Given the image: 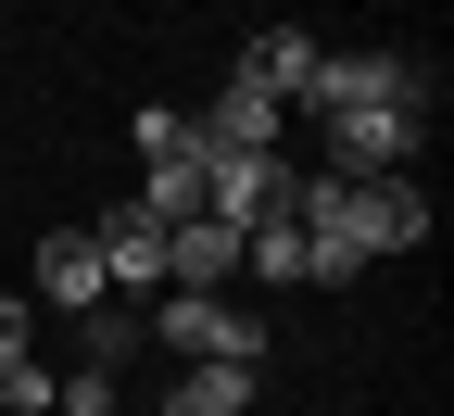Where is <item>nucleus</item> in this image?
Wrapping results in <instances>:
<instances>
[{
  "instance_id": "f03ea898",
  "label": "nucleus",
  "mask_w": 454,
  "mask_h": 416,
  "mask_svg": "<svg viewBox=\"0 0 454 416\" xmlns=\"http://www.w3.org/2000/svg\"><path fill=\"white\" fill-rule=\"evenodd\" d=\"M291 227H303L316 278L340 290V278H366L379 253H417V240H429V190H417V177H340V164H303V177H291Z\"/></svg>"
},
{
  "instance_id": "9b49d317",
  "label": "nucleus",
  "mask_w": 454,
  "mask_h": 416,
  "mask_svg": "<svg viewBox=\"0 0 454 416\" xmlns=\"http://www.w3.org/2000/svg\"><path fill=\"white\" fill-rule=\"evenodd\" d=\"M164 416H253V366H177Z\"/></svg>"
},
{
  "instance_id": "0eeeda50",
  "label": "nucleus",
  "mask_w": 454,
  "mask_h": 416,
  "mask_svg": "<svg viewBox=\"0 0 454 416\" xmlns=\"http://www.w3.org/2000/svg\"><path fill=\"white\" fill-rule=\"evenodd\" d=\"M316 51H328V38H303V26H253V38H240V89H265L278 114H291V101L316 89Z\"/></svg>"
},
{
  "instance_id": "4468645a",
  "label": "nucleus",
  "mask_w": 454,
  "mask_h": 416,
  "mask_svg": "<svg viewBox=\"0 0 454 416\" xmlns=\"http://www.w3.org/2000/svg\"><path fill=\"white\" fill-rule=\"evenodd\" d=\"M101 416H127V391H114V404H101Z\"/></svg>"
},
{
  "instance_id": "f257e3e1",
  "label": "nucleus",
  "mask_w": 454,
  "mask_h": 416,
  "mask_svg": "<svg viewBox=\"0 0 454 416\" xmlns=\"http://www.w3.org/2000/svg\"><path fill=\"white\" fill-rule=\"evenodd\" d=\"M291 114L328 127L340 177H417V152H429V64L417 51H316V89Z\"/></svg>"
},
{
  "instance_id": "9d476101",
  "label": "nucleus",
  "mask_w": 454,
  "mask_h": 416,
  "mask_svg": "<svg viewBox=\"0 0 454 416\" xmlns=\"http://www.w3.org/2000/svg\"><path fill=\"white\" fill-rule=\"evenodd\" d=\"M240 265H253L265 290H303V278H316V253H303V227H291V215H265V227H240Z\"/></svg>"
},
{
  "instance_id": "6e6552de",
  "label": "nucleus",
  "mask_w": 454,
  "mask_h": 416,
  "mask_svg": "<svg viewBox=\"0 0 454 416\" xmlns=\"http://www.w3.org/2000/svg\"><path fill=\"white\" fill-rule=\"evenodd\" d=\"M227 278H240V227H215V215L164 227V290H227Z\"/></svg>"
},
{
  "instance_id": "1a4fd4ad",
  "label": "nucleus",
  "mask_w": 454,
  "mask_h": 416,
  "mask_svg": "<svg viewBox=\"0 0 454 416\" xmlns=\"http://www.w3.org/2000/svg\"><path fill=\"white\" fill-rule=\"evenodd\" d=\"M278 127H291V114H278L265 89H240V76H227V101L202 114V139H215V152H278Z\"/></svg>"
},
{
  "instance_id": "7ed1b4c3",
  "label": "nucleus",
  "mask_w": 454,
  "mask_h": 416,
  "mask_svg": "<svg viewBox=\"0 0 454 416\" xmlns=\"http://www.w3.org/2000/svg\"><path fill=\"white\" fill-rule=\"evenodd\" d=\"M177 366H265V316H240L227 290H152V316H139Z\"/></svg>"
},
{
  "instance_id": "ddd939ff",
  "label": "nucleus",
  "mask_w": 454,
  "mask_h": 416,
  "mask_svg": "<svg viewBox=\"0 0 454 416\" xmlns=\"http://www.w3.org/2000/svg\"><path fill=\"white\" fill-rule=\"evenodd\" d=\"M0 366H38V316H26V290H0Z\"/></svg>"
},
{
  "instance_id": "39448f33",
  "label": "nucleus",
  "mask_w": 454,
  "mask_h": 416,
  "mask_svg": "<svg viewBox=\"0 0 454 416\" xmlns=\"http://www.w3.org/2000/svg\"><path fill=\"white\" fill-rule=\"evenodd\" d=\"M89 240H101V290H114V303H152V290H164V215L152 202H114Z\"/></svg>"
},
{
  "instance_id": "423d86ee",
  "label": "nucleus",
  "mask_w": 454,
  "mask_h": 416,
  "mask_svg": "<svg viewBox=\"0 0 454 416\" xmlns=\"http://www.w3.org/2000/svg\"><path fill=\"white\" fill-rule=\"evenodd\" d=\"M89 303H114L101 290V240L89 227H51L38 240V316H89Z\"/></svg>"
},
{
  "instance_id": "20e7f679",
  "label": "nucleus",
  "mask_w": 454,
  "mask_h": 416,
  "mask_svg": "<svg viewBox=\"0 0 454 416\" xmlns=\"http://www.w3.org/2000/svg\"><path fill=\"white\" fill-rule=\"evenodd\" d=\"M291 152H215L202 139V215L215 227H265V215H291Z\"/></svg>"
},
{
  "instance_id": "f8f14e48",
  "label": "nucleus",
  "mask_w": 454,
  "mask_h": 416,
  "mask_svg": "<svg viewBox=\"0 0 454 416\" xmlns=\"http://www.w3.org/2000/svg\"><path fill=\"white\" fill-rule=\"evenodd\" d=\"M139 341H152V328H139V303H89V316H76V366H101V379H114Z\"/></svg>"
}]
</instances>
